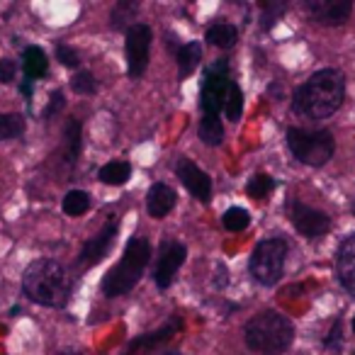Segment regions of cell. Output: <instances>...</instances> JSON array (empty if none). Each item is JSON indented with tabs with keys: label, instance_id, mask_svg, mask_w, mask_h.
I'll return each mask as SVG.
<instances>
[{
	"label": "cell",
	"instance_id": "d6986e66",
	"mask_svg": "<svg viewBox=\"0 0 355 355\" xmlns=\"http://www.w3.org/2000/svg\"><path fill=\"white\" fill-rule=\"evenodd\" d=\"M205 40H207V44L217 46V49H232L239 42V30L232 22H214L205 32Z\"/></svg>",
	"mask_w": 355,
	"mask_h": 355
},
{
	"label": "cell",
	"instance_id": "603a6c76",
	"mask_svg": "<svg viewBox=\"0 0 355 355\" xmlns=\"http://www.w3.org/2000/svg\"><path fill=\"white\" fill-rule=\"evenodd\" d=\"M80 153V122L78 119H69L64 127V158L69 163L78 161Z\"/></svg>",
	"mask_w": 355,
	"mask_h": 355
},
{
	"label": "cell",
	"instance_id": "484cf974",
	"mask_svg": "<svg viewBox=\"0 0 355 355\" xmlns=\"http://www.w3.org/2000/svg\"><path fill=\"white\" fill-rule=\"evenodd\" d=\"M27 129V122L22 114L17 112H6L0 114V141H8V139L22 137Z\"/></svg>",
	"mask_w": 355,
	"mask_h": 355
},
{
	"label": "cell",
	"instance_id": "9c48e42d",
	"mask_svg": "<svg viewBox=\"0 0 355 355\" xmlns=\"http://www.w3.org/2000/svg\"><path fill=\"white\" fill-rule=\"evenodd\" d=\"M287 217H290L292 227L297 229V234H302L304 239L314 241V239H324L331 232V217L326 212L309 205L300 202L297 198L287 200Z\"/></svg>",
	"mask_w": 355,
	"mask_h": 355
},
{
	"label": "cell",
	"instance_id": "d590c367",
	"mask_svg": "<svg viewBox=\"0 0 355 355\" xmlns=\"http://www.w3.org/2000/svg\"><path fill=\"white\" fill-rule=\"evenodd\" d=\"M20 93L22 95H25V98H27V103H30V100H32V80H22V83H20Z\"/></svg>",
	"mask_w": 355,
	"mask_h": 355
},
{
	"label": "cell",
	"instance_id": "cb8c5ba5",
	"mask_svg": "<svg viewBox=\"0 0 355 355\" xmlns=\"http://www.w3.org/2000/svg\"><path fill=\"white\" fill-rule=\"evenodd\" d=\"M275 185L277 183L272 175H268V173H256V175H251V180L246 183V195L251 200H266V198H270Z\"/></svg>",
	"mask_w": 355,
	"mask_h": 355
},
{
	"label": "cell",
	"instance_id": "30bf717a",
	"mask_svg": "<svg viewBox=\"0 0 355 355\" xmlns=\"http://www.w3.org/2000/svg\"><path fill=\"white\" fill-rule=\"evenodd\" d=\"M185 258H188V248L180 241H171V239L161 241L158 253H156V263H153V272H151L158 290H168V287L173 285V277L180 270Z\"/></svg>",
	"mask_w": 355,
	"mask_h": 355
},
{
	"label": "cell",
	"instance_id": "e575fe53",
	"mask_svg": "<svg viewBox=\"0 0 355 355\" xmlns=\"http://www.w3.org/2000/svg\"><path fill=\"white\" fill-rule=\"evenodd\" d=\"M229 285V275H227V266L224 263H217V277H214V287L224 290Z\"/></svg>",
	"mask_w": 355,
	"mask_h": 355
},
{
	"label": "cell",
	"instance_id": "277c9868",
	"mask_svg": "<svg viewBox=\"0 0 355 355\" xmlns=\"http://www.w3.org/2000/svg\"><path fill=\"white\" fill-rule=\"evenodd\" d=\"M243 338L251 350L261 355H280L290 350L295 340V324L285 314L275 309L258 311L256 316L246 321Z\"/></svg>",
	"mask_w": 355,
	"mask_h": 355
},
{
	"label": "cell",
	"instance_id": "44dd1931",
	"mask_svg": "<svg viewBox=\"0 0 355 355\" xmlns=\"http://www.w3.org/2000/svg\"><path fill=\"white\" fill-rule=\"evenodd\" d=\"M98 178L105 185H124L132 178V166L127 161H110L98 171Z\"/></svg>",
	"mask_w": 355,
	"mask_h": 355
},
{
	"label": "cell",
	"instance_id": "d4e9b609",
	"mask_svg": "<svg viewBox=\"0 0 355 355\" xmlns=\"http://www.w3.org/2000/svg\"><path fill=\"white\" fill-rule=\"evenodd\" d=\"M258 8H261V30L270 32L272 27H275V22L287 12L290 6H287V3H280V0H263Z\"/></svg>",
	"mask_w": 355,
	"mask_h": 355
},
{
	"label": "cell",
	"instance_id": "4fadbf2b",
	"mask_svg": "<svg viewBox=\"0 0 355 355\" xmlns=\"http://www.w3.org/2000/svg\"><path fill=\"white\" fill-rule=\"evenodd\" d=\"M114 239H117V219H110V222L105 224V227L100 229V232L95 234L93 239H88V241L83 243L78 258H76V266H78V268L98 266V263L110 253Z\"/></svg>",
	"mask_w": 355,
	"mask_h": 355
},
{
	"label": "cell",
	"instance_id": "f546056e",
	"mask_svg": "<svg viewBox=\"0 0 355 355\" xmlns=\"http://www.w3.org/2000/svg\"><path fill=\"white\" fill-rule=\"evenodd\" d=\"M324 348L331 350V353H340V348H343V319L340 316L331 324L329 334L324 338Z\"/></svg>",
	"mask_w": 355,
	"mask_h": 355
},
{
	"label": "cell",
	"instance_id": "ac0fdd59",
	"mask_svg": "<svg viewBox=\"0 0 355 355\" xmlns=\"http://www.w3.org/2000/svg\"><path fill=\"white\" fill-rule=\"evenodd\" d=\"M200 61H202V46L198 42H188V44H180L175 49V64L180 78H188L200 66Z\"/></svg>",
	"mask_w": 355,
	"mask_h": 355
},
{
	"label": "cell",
	"instance_id": "1f68e13d",
	"mask_svg": "<svg viewBox=\"0 0 355 355\" xmlns=\"http://www.w3.org/2000/svg\"><path fill=\"white\" fill-rule=\"evenodd\" d=\"M56 59H59V64L66 66V69H78V66H80V54L69 44L56 46Z\"/></svg>",
	"mask_w": 355,
	"mask_h": 355
},
{
	"label": "cell",
	"instance_id": "5bb4252c",
	"mask_svg": "<svg viewBox=\"0 0 355 355\" xmlns=\"http://www.w3.org/2000/svg\"><path fill=\"white\" fill-rule=\"evenodd\" d=\"M180 329H183V319H180V316H173V319H168L161 329L148 331V334H141L134 340H129L124 355H151L158 345H163L166 340H171Z\"/></svg>",
	"mask_w": 355,
	"mask_h": 355
},
{
	"label": "cell",
	"instance_id": "3957f363",
	"mask_svg": "<svg viewBox=\"0 0 355 355\" xmlns=\"http://www.w3.org/2000/svg\"><path fill=\"white\" fill-rule=\"evenodd\" d=\"M148 263H151V243L141 236L129 239L119 263L105 272L103 282H100V292L107 300L132 292L144 277V270H146Z\"/></svg>",
	"mask_w": 355,
	"mask_h": 355
},
{
	"label": "cell",
	"instance_id": "4316f807",
	"mask_svg": "<svg viewBox=\"0 0 355 355\" xmlns=\"http://www.w3.org/2000/svg\"><path fill=\"white\" fill-rule=\"evenodd\" d=\"M224 114L229 122H239L243 114V93L239 88L236 80H232L227 88V98H224Z\"/></svg>",
	"mask_w": 355,
	"mask_h": 355
},
{
	"label": "cell",
	"instance_id": "83f0119b",
	"mask_svg": "<svg viewBox=\"0 0 355 355\" xmlns=\"http://www.w3.org/2000/svg\"><path fill=\"white\" fill-rule=\"evenodd\" d=\"M64 212L69 214V217H80V214H85L90 209V198L85 190H71V193H66L64 198Z\"/></svg>",
	"mask_w": 355,
	"mask_h": 355
},
{
	"label": "cell",
	"instance_id": "9a60e30c",
	"mask_svg": "<svg viewBox=\"0 0 355 355\" xmlns=\"http://www.w3.org/2000/svg\"><path fill=\"white\" fill-rule=\"evenodd\" d=\"M336 277L340 287L355 300V232L348 234L336 248Z\"/></svg>",
	"mask_w": 355,
	"mask_h": 355
},
{
	"label": "cell",
	"instance_id": "8992f818",
	"mask_svg": "<svg viewBox=\"0 0 355 355\" xmlns=\"http://www.w3.org/2000/svg\"><path fill=\"white\" fill-rule=\"evenodd\" d=\"M290 256V243L282 236H270L258 241L253 248L251 261H248V272L263 287H272L285 275V263Z\"/></svg>",
	"mask_w": 355,
	"mask_h": 355
},
{
	"label": "cell",
	"instance_id": "8fae6325",
	"mask_svg": "<svg viewBox=\"0 0 355 355\" xmlns=\"http://www.w3.org/2000/svg\"><path fill=\"white\" fill-rule=\"evenodd\" d=\"M304 10L321 27H340L353 15V0H306Z\"/></svg>",
	"mask_w": 355,
	"mask_h": 355
},
{
	"label": "cell",
	"instance_id": "60d3db41",
	"mask_svg": "<svg viewBox=\"0 0 355 355\" xmlns=\"http://www.w3.org/2000/svg\"><path fill=\"white\" fill-rule=\"evenodd\" d=\"M350 326H353V334H355V316H353V321H350Z\"/></svg>",
	"mask_w": 355,
	"mask_h": 355
},
{
	"label": "cell",
	"instance_id": "7402d4cb",
	"mask_svg": "<svg viewBox=\"0 0 355 355\" xmlns=\"http://www.w3.org/2000/svg\"><path fill=\"white\" fill-rule=\"evenodd\" d=\"M137 10H139V3H134V0H119L112 8V20H110V25H112L114 30H129L132 25H137V22H134Z\"/></svg>",
	"mask_w": 355,
	"mask_h": 355
},
{
	"label": "cell",
	"instance_id": "4dcf8cb0",
	"mask_svg": "<svg viewBox=\"0 0 355 355\" xmlns=\"http://www.w3.org/2000/svg\"><path fill=\"white\" fill-rule=\"evenodd\" d=\"M71 88H73L78 95H93L95 90H98V83H95L90 71H78V73L71 78Z\"/></svg>",
	"mask_w": 355,
	"mask_h": 355
},
{
	"label": "cell",
	"instance_id": "ba28073f",
	"mask_svg": "<svg viewBox=\"0 0 355 355\" xmlns=\"http://www.w3.org/2000/svg\"><path fill=\"white\" fill-rule=\"evenodd\" d=\"M151 42L153 32L148 25L137 22L127 30V40H124V54H127V73L132 80L141 78L148 69V54H151Z\"/></svg>",
	"mask_w": 355,
	"mask_h": 355
},
{
	"label": "cell",
	"instance_id": "5b68a950",
	"mask_svg": "<svg viewBox=\"0 0 355 355\" xmlns=\"http://www.w3.org/2000/svg\"><path fill=\"white\" fill-rule=\"evenodd\" d=\"M285 141L295 161L304 163L309 168H321L334 158L336 137L329 129H302L290 127L285 134Z\"/></svg>",
	"mask_w": 355,
	"mask_h": 355
},
{
	"label": "cell",
	"instance_id": "7c38bea8",
	"mask_svg": "<svg viewBox=\"0 0 355 355\" xmlns=\"http://www.w3.org/2000/svg\"><path fill=\"white\" fill-rule=\"evenodd\" d=\"M175 175L195 200H200V202H205V205L212 202V178H209L195 161H190V158H178Z\"/></svg>",
	"mask_w": 355,
	"mask_h": 355
},
{
	"label": "cell",
	"instance_id": "f35d334b",
	"mask_svg": "<svg viewBox=\"0 0 355 355\" xmlns=\"http://www.w3.org/2000/svg\"><path fill=\"white\" fill-rule=\"evenodd\" d=\"M350 209H353V217H355V198H353V205H350Z\"/></svg>",
	"mask_w": 355,
	"mask_h": 355
},
{
	"label": "cell",
	"instance_id": "6da1fadb",
	"mask_svg": "<svg viewBox=\"0 0 355 355\" xmlns=\"http://www.w3.org/2000/svg\"><path fill=\"white\" fill-rule=\"evenodd\" d=\"M345 100V76L338 69L314 71L292 93V112L297 117L321 122L329 119L343 107Z\"/></svg>",
	"mask_w": 355,
	"mask_h": 355
},
{
	"label": "cell",
	"instance_id": "e0dca14e",
	"mask_svg": "<svg viewBox=\"0 0 355 355\" xmlns=\"http://www.w3.org/2000/svg\"><path fill=\"white\" fill-rule=\"evenodd\" d=\"M22 71H25V78L35 83L37 78L46 76L49 71V59H46L44 49L42 46H27L25 54H22Z\"/></svg>",
	"mask_w": 355,
	"mask_h": 355
},
{
	"label": "cell",
	"instance_id": "ffe728a7",
	"mask_svg": "<svg viewBox=\"0 0 355 355\" xmlns=\"http://www.w3.org/2000/svg\"><path fill=\"white\" fill-rule=\"evenodd\" d=\"M200 139L207 146H219L224 141V124L219 119V114H202L200 119V129H198Z\"/></svg>",
	"mask_w": 355,
	"mask_h": 355
},
{
	"label": "cell",
	"instance_id": "74e56055",
	"mask_svg": "<svg viewBox=\"0 0 355 355\" xmlns=\"http://www.w3.org/2000/svg\"><path fill=\"white\" fill-rule=\"evenodd\" d=\"M20 306H12V309H10V316H17V314H20Z\"/></svg>",
	"mask_w": 355,
	"mask_h": 355
},
{
	"label": "cell",
	"instance_id": "ab89813d",
	"mask_svg": "<svg viewBox=\"0 0 355 355\" xmlns=\"http://www.w3.org/2000/svg\"><path fill=\"white\" fill-rule=\"evenodd\" d=\"M166 355H180V353H178V350H171V353H166Z\"/></svg>",
	"mask_w": 355,
	"mask_h": 355
},
{
	"label": "cell",
	"instance_id": "7a4b0ae2",
	"mask_svg": "<svg viewBox=\"0 0 355 355\" xmlns=\"http://www.w3.org/2000/svg\"><path fill=\"white\" fill-rule=\"evenodd\" d=\"M22 292L35 304L64 309L71 300V275L54 258H37L22 275Z\"/></svg>",
	"mask_w": 355,
	"mask_h": 355
},
{
	"label": "cell",
	"instance_id": "8d00e7d4",
	"mask_svg": "<svg viewBox=\"0 0 355 355\" xmlns=\"http://www.w3.org/2000/svg\"><path fill=\"white\" fill-rule=\"evenodd\" d=\"M59 355H85V353H80V350H73V348H66V350H61Z\"/></svg>",
	"mask_w": 355,
	"mask_h": 355
},
{
	"label": "cell",
	"instance_id": "f1b7e54d",
	"mask_svg": "<svg viewBox=\"0 0 355 355\" xmlns=\"http://www.w3.org/2000/svg\"><path fill=\"white\" fill-rule=\"evenodd\" d=\"M222 224L227 232H243V229H248V224H251V214L243 207H229L222 217Z\"/></svg>",
	"mask_w": 355,
	"mask_h": 355
},
{
	"label": "cell",
	"instance_id": "d6a6232c",
	"mask_svg": "<svg viewBox=\"0 0 355 355\" xmlns=\"http://www.w3.org/2000/svg\"><path fill=\"white\" fill-rule=\"evenodd\" d=\"M17 73V64L12 59H0V83H12Z\"/></svg>",
	"mask_w": 355,
	"mask_h": 355
},
{
	"label": "cell",
	"instance_id": "836d02e7",
	"mask_svg": "<svg viewBox=\"0 0 355 355\" xmlns=\"http://www.w3.org/2000/svg\"><path fill=\"white\" fill-rule=\"evenodd\" d=\"M64 105H66L64 93H61V90H54V93L49 95V105H46V110H44V117H51L54 112L64 110Z\"/></svg>",
	"mask_w": 355,
	"mask_h": 355
},
{
	"label": "cell",
	"instance_id": "2e32d148",
	"mask_svg": "<svg viewBox=\"0 0 355 355\" xmlns=\"http://www.w3.org/2000/svg\"><path fill=\"white\" fill-rule=\"evenodd\" d=\"M178 205V195L173 188H168L166 183H153L151 190L146 195V212L153 219H163L173 212V207Z\"/></svg>",
	"mask_w": 355,
	"mask_h": 355
},
{
	"label": "cell",
	"instance_id": "52a82bcc",
	"mask_svg": "<svg viewBox=\"0 0 355 355\" xmlns=\"http://www.w3.org/2000/svg\"><path fill=\"white\" fill-rule=\"evenodd\" d=\"M229 83H232V71H229L227 59H217L212 66L205 69L202 85H200V107H202V114L222 112Z\"/></svg>",
	"mask_w": 355,
	"mask_h": 355
}]
</instances>
